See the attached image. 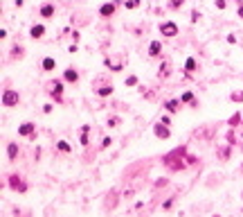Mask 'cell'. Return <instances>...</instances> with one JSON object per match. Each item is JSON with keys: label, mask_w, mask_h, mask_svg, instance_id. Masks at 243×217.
Here are the masks:
<instances>
[{"label": "cell", "mask_w": 243, "mask_h": 217, "mask_svg": "<svg viewBox=\"0 0 243 217\" xmlns=\"http://www.w3.org/2000/svg\"><path fill=\"white\" fill-rule=\"evenodd\" d=\"M160 34H162V36H176V34H178V25L171 23V20L162 23V25H160Z\"/></svg>", "instance_id": "6da1fadb"}, {"label": "cell", "mask_w": 243, "mask_h": 217, "mask_svg": "<svg viewBox=\"0 0 243 217\" xmlns=\"http://www.w3.org/2000/svg\"><path fill=\"white\" fill-rule=\"evenodd\" d=\"M18 93H16V90H5V95H2V104L5 106H16L18 104Z\"/></svg>", "instance_id": "7a4b0ae2"}, {"label": "cell", "mask_w": 243, "mask_h": 217, "mask_svg": "<svg viewBox=\"0 0 243 217\" xmlns=\"http://www.w3.org/2000/svg\"><path fill=\"white\" fill-rule=\"evenodd\" d=\"M48 93L52 95V97H54L56 102H61V93H63V84L61 82H52V84H48Z\"/></svg>", "instance_id": "3957f363"}, {"label": "cell", "mask_w": 243, "mask_h": 217, "mask_svg": "<svg viewBox=\"0 0 243 217\" xmlns=\"http://www.w3.org/2000/svg\"><path fill=\"white\" fill-rule=\"evenodd\" d=\"M155 136H158V138H169V136H171V131L169 129H167V124L164 122H162V120H160V122L158 124H155Z\"/></svg>", "instance_id": "277c9868"}, {"label": "cell", "mask_w": 243, "mask_h": 217, "mask_svg": "<svg viewBox=\"0 0 243 217\" xmlns=\"http://www.w3.org/2000/svg\"><path fill=\"white\" fill-rule=\"evenodd\" d=\"M18 134L20 136H32V138H34V124L32 122H23L18 127Z\"/></svg>", "instance_id": "5b68a950"}, {"label": "cell", "mask_w": 243, "mask_h": 217, "mask_svg": "<svg viewBox=\"0 0 243 217\" xmlns=\"http://www.w3.org/2000/svg\"><path fill=\"white\" fill-rule=\"evenodd\" d=\"M164 108L169 113H176L178 108H180V100H169V102H164Z\"/></svg>", "instance_id": "8992f818"}, {"label": "cell", "mask_w": 243, "mask_h": 217, "mask_svg": "<svg viewBox=\"0 0 243 217\" xmlns=\"http://www.w3.org/2000/svg\"><path fill=\"white\" fill-rule=\"evenodd\" d=\"M160 50H162L160 41H153L151 45H149V57H160Z\"/></svg>", "instance_id": "52a82bcc"}, {"label": "cell", "mask_w": 243, "mask_h": 217, "mask_svg": "<svg viewBox=\"0 0 243 217\" xmlns=\"http://www.w3.org/2000/svg\"><path fill=\"white\" fill-rule=\"evenodd\" d=\"M99 14L101 16H113L115 14V5L111 2V5H101V7H99Z\"/></svg>", "instance_id": "ba28073f"}, {"label": "cell", "mask_w": 243, "mask_h": 217, "mask_svg": "<svg viewBox=\"0 0 243 217\" xmlns=\"http://www.w3.org/2000/svg\"><path fill=\"white\" fill-rule=\"evenodd\" d=\"M63 79H65V82H77V79H79V75H77V70L68 68V70L63 72Z\"/></svg>", "instance_id": "9c48e42d"}, {"label": "cell", "mask_w": 243, "mask_h": 217, "mask_svg": "<svg viewBox=\"0 0 243 217\" xmlns=\"http://www.w3.org/2000/svg\"><path fill=\"white\" fill-rule=\"evenodd\" d=\"M9 181H11V183H9V186H11V188H14V190H25V183H20V181H23V179H20V176H11V179H9Z\"/></svg>", "instance_id": "30bf717a"}, {"label": "cell", "mask_w": 243, "mask_h": 217, "mask_svg": "<svg viewBox=\"0 0 243 217\" xmlns=\"http://www.w3.org/2000/svg\"><path fill=\"white\" fill-rule=\"evenodd\" d=\"M30 34H32V39H40V36L45 34V27H43V25H34Z\"/></svg>", "instance_id": "8fae6325"}, {"label": "cell", "mask_w": 243, "mask_h": 217, "mask_svg": "<svg viewBox=\"0 0 243 217\" xmlns=\"http://www.w3.org/2000/svg\"><path fill=\"white\" fill-rule=\"evenodd\" d=\"M56 68V61L52 59V57H45L43 59V70H54Z\"/></svg>", "instance_id": "7c38bea8"}, {"label": "cell", "mask_w": 243, "mask_h": 217, "mask_svg": "<svg viewBox=\"0 0 243 217\" xmlns=\"http://www.w3.org/2000/svg\"><path fill=\"white\" fill-rule=\"evenodd\" d=\"M40 14H43L45 18H50V16H54V7H52L50 2H48V5H43V7H40Z\"/></svg>", "instance_id": "4fadbf2b"}, {"label": "cell", "mask_w": 243, "mask_h": 217, "mask_svg": "<svg viewBox=\"0 0 243 217\" xmlns=\"http://www.w3.org/2000/svg\"><path fill=\"white\" fill-rule=\"evenodd\" d=\"M97 93H99L101 97H108V95L113 93V86H111V84H108V86H99V88H97Z\"/></svg>", "instance_id": "5bb4252c"}, {"label": "cell", "mask_w": 243, "mask_h": 217, "mask_svg": "<svg viewBox=\"0 0 243 217\" xmlns=\"http://www.w3.org/2000/svg\"><path fill=\"white\" fill-rule=\"evenodd\" d=\"M16 154H18V145H16V142H9V147H7V156H9V158H16Z\"/></svg>", "instance_id": "9a60e30c"}, {"label": "cell", "mask_w": 243, "mask_h": 217, "mask_svg": "<svg viewBox=\"0 0 243 217\" xmlns=\"http://www.w3.org/2000/svg\"><path fill=\"white\" fill-rule=\"evenodd\" d=\"M180 102H192V104H196V100H194V93H189V90H187V93H185L182 97H180Z\"/></svg>", "instance_id": "2e32d148"}, {"label": "cell", "mask_w": 243, "mask_h": 217, "mask_svg": "<svg viewBox=\"0 0 243 217\" xmlns=\"http://www.w3.org/2000/svg\"><path fill=\"white\" fill-rule=\"evenodd\" d=\"M56 147H59L61 152H70V145H68L65 140H59V142H56Z\"/></svg>", "instance_id": "e0dca14e"}, {"label": "cell", "mask_w": 243, "mask_h": 217, "mask_svg": "<svg viewBox=\"0 0 243 217\" xmlns=\"http://www.w3.org/2000/svg\"><path fill=\"white\" fill-rule=\"evenodd\" d=\"M160 75H162V77H167V75H169V64H167V61L160 66Z\"/></svg>", "instance_id": "ac0fdd59"}, {"label": "cell", "mask_w": 243, "mask_h": 217, "mask_svg": "<svg viewBox=\"0 0 243 217\" xmlns=\"http://www.w3.org/2000/svg\"><path fill=\"white\" fill-rule=\"evenodd\" d=\"M185 68H187V70H189V72H192V70H194V68H196V61L192 59V57H189V59H187V64H185Z\"/></svg>", "instance_id": "d6986e66"}, {"label": "cell", "mask_w": 243, "mask_h": 217, "mask_svg": "<svg viewBox=\"0 0 243 217\" xmlns=\"http://www.w3.org/2000/svg\"><path fill=\"white\" fill-rule=\"evenodd\" d=\"M232 102H243V90H239V93H232Z\"/></svg>", "instance_id": "ffe728a7"}, {"label": "cell", "mask_w": 243, "mask_h": 217, "mask_svg": "<svg viewBox=\"0 0 243 217\" xmlns=\"http://www.w3.org/2000/svg\"><path fill=\"white\" fill-rule=\"evenodd\" d=\"M137 5H140V0H129V2H126V7H129V9H135Z\"/></svg>", "instance_id": "44dd1931"}, {"label": "cell", "mask_w": 243, "mask_h": 217, "mask_svg": "<svg viewBox=\"0 0 243 217\" xmlns=\"http://www.w3.org/2000/svg\"><path fill=\"white\" fill-rule=\"evenodd\" d=\"M119 124V118H108V127H117Z\"/></svg>", "instance_id": "7402d4cb"}, {"label": "cell", "mask_w": 243, "mask_h": 217, "mask_svg": "<svg viewBox=\"0 0 243 217\" xmlns=\"http://www.w3.org/2000/svg\"><path fill=\"white\" fill-rule=\"evenodd\" d=\"M182 2H185V0H171V7H173V9H178Z\"/></svg>", "instance_id": "603a6c76"}, {"label": "cell", "mask_w": 243, "mask_h": 217, "mask_svg": "<svg viewBox=\"0 0 243 217\" xmlns=\"http://www.w3.org/2000/svg\"><path fill=\"white\" fill-rule=\"evenodd\" d=\"M126 84H129V86H135L137 79H135V77H129V79H126Z\"/></svg>", "instance_id": "cb8c5ba5"}, {"label": "cell", "mask_w": 243, "mask_h": 217, "mask_svg": "<svg viewBox=\"0 0 243 217\" xmlns=\"http://www.w3.org/2000/svg\"><path fill=\"white\" fill-rule=\"evenodd\" d=\"M111 142H113L111 138H104V140H101V147H108V145H111Z\"/></svg>", "instance_id": "d4e9b609"}, {"label": "cell", "mask_w": 243, "mask_h": 217, "mask_svg": "<svg viewBox=\"0 0 243 217\" xmlns=\"http://www.w3.org/2000/svg\"><path fill=\"white\" fill-rule=\"evenodd\" d=\"M171 204H173V197H171V199H167V201H164V206H162V208H171Z\"/></svg>", "instance_id": "484cf974"}, {"label": "cell", "mask_w": 243, "mask_h": 217, "mask_svg": "<svg viewBox=\"0 0 243 217\" xmlns=\"http://www.w3.org/2000/svg\"><path fill=\"white\" fill-rule=\"evenodd\" d=\"M23 54V48H14V57H20Z\"/></svg>", "instance_id": "4316f807"}, {"label": "cell", "mask_w": 243, "mask_h": 217, "mask_svg": "<svg viewBox=\"0 0 243 217\" xmlns=\"http://www.w3.org/2000/svg\"><path fill=\"white\" fill-rule=\"evenodd\" d=\"M239 16H241V18H243V7H241V9H239Z\"/></svg>", "instance_id": "83f0119b"}]
</instances>
